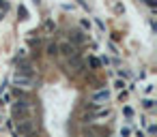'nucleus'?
<instances>
[{
  "label": "nucleus",
  "instance_id": "nucleus-7",
  "mask_svg": "<svg viewBox=\"0 0 157 137\" xmlns=\"http://www.w3.org/2000/svg\"><path fill=\"white\" fill-rule=\"evenodd\" d=\"M90 64H93V67L97 69V67H99V60H97V58H90Z\"/></svg>",
  "mask_w": 157,
  "mask_h": 137
},
{
  "label": "nucleus",
  "instance_id": "nucleus-2",
  "mask_svg": "<svg viewBox=\"0 0 157 137\" xmlns=\"http://www.w3.org/2000/svg\"><path fill=\"white\" fill-rule=\"evenodd\" d=\"M13 84H15L17 88H20V86H22V88H30L35 81H33V77H28V75H22V73H17V75L13 77Z\"/></svg>",
  "mask_w": 157,
  "mask_h": 137
},
{
  "label": "nucleus",
  "instance_id": "nucleus-3",
  "mask_svg": "<svg viewBox=\"0 0 157 137\" xmlns=\"http://www.w3.org/2000/svg\"><path fill=\"white\" fill-rule=\"evenodd\" d=\"M108 99H110V92H108V90H99V92H95V94H93L95 105H99L101 101H108Z\"/></svg>",
  "mask_w": 157,
  "mask_h": 137
},
{
  "label": "nucleus",
  "instance_id": "nucleus-6",
  "mask_svg": "<svg viewBox=\"0 0 157 137\" xmlns=\"http://www.w3.org/2000/svg\"><path fill=\"white\" fill-rule=\"evenodd\" d=\"M48 54H50V56L58 54V45H50V47H48Z\"/></svg>",
  "mask_w": 157,
  "mask_h": 137
},
{
  "label": "nucleus",
  "instance_id": "nucleus-5",
  "mask_svg": "<svg viewBox=\"0 0 157 137\" xmlns=\"http://www.w3.org/2000/svg\"><path fill=\"white\" fill-rule=\"evenodd\" d=\"M69 67H71V69H75V71H80V69L84 67V62H82V58L75 54V56H71V58H69Z\"/></svg>",
  "mask_w": 157,
  "mask_h": 137
},
{
  "label": "nucleus",
  "instance_id": "nucleus-1",
  "mask_svg": "<svg viewBox=\"0 0 157 137\" xmlns=\"http://www.w3.org/2000/svg\"><path fill=\"white\" fill-rule=\"evenodd\" d=\"M17 131H20L22 135H30V133L35 131V122H33L28 116H24V118L17 120Z\"/></svg>",
  "mask_w": 157,
  "mask_h": 137
},
{
  "label": "nucleus",
  "instance_id": "nucleus-4",
  "mask_svg": "<svg viewBox=\"0 0 157 137\" xmlns=\"http://www.w3.org/2000/svg\"><path fill=\"white\" fill-rule=\"evenodd\" d=\"M58 49H60V52H63V54H65L67 58H71V56H75V47H73L71 43H63V45H60Z\"/></svg>",
  "mask_w": 157,
  "mask_h": 137
}]
</instances>
